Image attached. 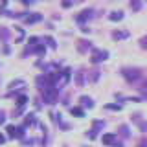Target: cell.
<instances>
[{
  "label": "cell",
  "instance_id": "obj_5",
  "mask_svg": "<svg viewBox=\"0 0 147 147\" xmlns=\"http://www.w3.org/2000/svg\"><path fill=\"white\" fill-rule=\"evenodd\" d=\"M92 48V42L90 40H77V50H79L81 53H85V52H88V50Z\"/></svg>",
  "mask_w": 147,
  "mask_h": 147
},
{
  "label": "cell",
  "instance_id": "obj_7",
  "mask_svg": "<svg viewBox=\"0 0 147 147\" xmlns=\"http://www.w3.org/2000/svg\"><path fill=\"white\" fill-rule=\"evenodd\" d=\"M103 144L105 145H114L116 144V134H105L103 136Z\"/></svg>",
  "mask_w": 147,
  "mask_h": 147
},
{
  "label": "cell",
  "instance_id": "obj_18",
  "mask_svg": "<svg viewBox=\"0 0 147 147\" xmlns=\"http://www.w3.org/2000/svg\"><path fill=\"white\" fill-rule=\"evenodd\" d=\"M119 132H123V136H131V132H129V127H125V125H123V127H119Z\"/></svg>",
  "mask_w": 147,
  "mask_h": 147
},
{
  "label": "cell",
  "instance_id": "obj_9",
  "mask_svg": "<svg viewBox=\"0 0 147 147\" xmlns=\"http://www.w3.org/2000/svg\"><path fill=\"white\" fill-rule=\"evenodd\" d=\"M110 20H114V22H118V20H123V11H112L109 15Z\"/></svg>",
  "mask_w": 147,
  "mask_h": 147
},
{
  "label": "cell",
  "instance_id": "obj_21",
  "mask_svg": "<svg viewBox=\"0 0 147 147\" xmlns=\"http://www.w3.org/2000/svg\"><path fill=\"white\" fill-rule=\"evenodd\" d=\"M74 4V0H63V7H70Z\"/></svg>",
  "mask_w": 147,
  "mask_h": 147
},
{
  "label": "cell",
  "instance_id": "obj_15",
  "mask_svg": "<svg viewBox=\"0 0 147 147\" xmlns=\"http://www.w3.org/2000/svg\"><path fill=\"white\" fill-rule=\"evenodd\" d=\"M42 40H46V42H48L50 48H55V46H57V44H55V39H52V37H44Z\"/></svg>",
  "mask_w": 147,
  "mask_h": 147
},
{
  "label": "cell",
  "instance_id": "obj_2",
  "mask_svg": "<svg viewBox=\"0 0 147 147\" xmlns=\"http://www.w3.org/2000/svg\"><path fill=\"white\" fill-rule=\"evenodd\" d=\"M40 94H42V98L46 103H55L57 101V88H55V85H50V86H46V88L40 90Z\"/></svg>",
  "mask_w": 147,
  "mask_h": 147
},
{
  "label": "cell",
  "instance_id": "obj_1",
  "mask_svg": "<svg viewBox=\"0 0 147 147\" xmlns=\"http://www.w3.org/2000/svg\"><path fill=\"white\" fill-rule=\"evenodd\" d=\"M121 76L125 77L129 83H134L142 77V70L140 68H121Z\"/></svg>",
  "mask_w": 147,
  "mask_h": 147
},
{
  "label": "cell",
  "instance_id": "obj_19",
  "mask_svg": "<svg viewBox=\"0 0 147 147\" xmlns=\"http://www.w3.org/2000/svg\"><path fill=\"white\" fill-rule=\"evenodd\" d=\"M98 79H99V72H92V76H90V81H92V83H96Z\"/></svg>",
  "mask_w": 147,
  "mask_h": 147
},
{
  "label": "cell",
  "instance_id": "obj_25",
  "mask_svg": "<svg viewBox=\"0 0 147 147\" xmlns=\"http://www.w3.org/2000/svg\"><path fill=\"white\" fill-rule=\"evenodd\" d=\"M114 147H123V144H114Z\"/></svg>",
  "mask_w": 147,
  "mask_h": 147
},
{
  "label": "cell",
  "instance_id": "obj_6",
  "mask_svg": "<svg viewBox=\"0 0 147 147\" xmlns=\"http://www.w3.org/2000/svg\"><path fill=\"white\" fill-rule=\"evenodd\" d=\"M24 20H26V24H33V22L42 20V15H40V13H31V17H26Z\"/></svg>",
  "mask_w": 147,
  "mask_h": 147
},
{
  "label": "cell",
  "instance_id": "obj_13",
  "mask_svg": "<svg viewBox=\"0 0 147 147\" xmlns=\"http://www.w3.org/2000/svg\"><path fill=\"white\" fill-rule=\"evenodd\" d=\"M17 101H18V103H17V105H18V109H22V107H26L28 98H26V96H18V99H17Z\"/></svg>",
  "mask_w": 147,
  "mask_h": 147
},
{
  "label": "cell",
  "instance_id": "obj_23",
  "mask_svg": "<svg viewBox=\"0 0 147 147\" xmlns=\"http://www.w3.org/2000/svg\"><path fill=\"white\" fill-rule=\"evenodd\" d=\"M103 125H105L103 121H96V123H94V127H96V129H101V127H103Z\"/></svg>",
  "mask_w": 147,
  "mask_h": 147
},
{
  "label": "cell",
  "instance_id": "obj_20",
  "mask_svg": "<svg viewBox=\"0 0 147 147\" xmlns=\"http://www.w3.org/2000/svg\"><path fill=\"white\" fill-rule=\"evenodd\" d=\"M105 109H109V110H119V109H121V105H105Z\"/></svg>",
  "mask_w": 147,
  "mask_h": 147
},
{
  "label": "cell",
  "instance_id": "obj_3",
  "mask_svg": "<svg viewBox=\"0 0 147 147\" xmlns=\"http://www.w3.org/2000/svg\"><path fill=\"white\" fill-rule=\"evenodd\" d=\"M105 59H109V52L105 50H92V63H103Z\"/></svg>",
  "mask_w": 147,
  "mask_h": 147
},
{
  "label": "cell",
  "instance_id": "obj_22",
  "mask_svg": "<svg viewBox=\"0 0 147 147\" xmlns=\"http://www.w3.org/2000/svg\"><path fill=\"white\" fill-rule=\"evenodd\" d=\"M140 90H142V92H145V96H147V79L144 81V85L140 86Z\"/></svg>",
  "mask_w": 147,
  "mask_h": 147
},
{
  "label": "cell",
  "instance_id": "obj_12",
  "mask_svg": "<svg viewBox=\"0 0 147 147\" xmlns=\"http://www.w3.org/2000/svg\"><path fill=\"white\" fill-rule=\"evenodd\" d=\"M70 112L74 114V116H79V118H85V110H83V109H77V107H74V109L70 110Z\"/></svg>",
  "mask_w": 147,
  "mask_h": 147
},
{
  "label": "cell",
  "instance_id": "obj_8",
  "mask_svg": "<svg viewBox=\"0 0 147 147\" xmlns=\"http://www.w3.org/2000/svg\"><path fill=\"white\" fill-rule=\"evenodd\" d=\"M81 105H85V107L86 109H92V107H94V101H92L90 98H88V96H81Z\"/></svg>",
  "mask_w": 147,
  "mask_h": 147
},
{
  "label": "cell",
  "instance_id": "obj_26",
  "mask_svg": "<svg viewBox=\"0 0 147 147\" xmlns=\"http://www.w3.org/2000/svg\"><path fill=\"white\" fill-rule=\"evenodd\" d=\"M0 144H4V136L2 134H0Z\"/></svg>",
  "mask_w": 147,
  "mask_h": 147
},
{
  "label": "cell",
  "instance_id": "obj_24",
  "mask_svg": "<svg viewBox=\"0 0 147 147\" xmlns=\"http://www.w3.org/2000/svg\"><path fill=\"white\" fill-rule=\"evenodd\" d=\"M0 123H4V112H0Z\"/></svg>",
  "mask_w": 147,
  "mask_h": 147
},
{
  "label": "cell",
  "instance_id": "obj_17",
  "mask_svg": "<svg viewBox=\"0 0 147 147\" xmlns=\"http://www.w3.org/2000/svg\"><path fill=\"white\" fill-rule=\"evenodd\" d=\"M140 48L147 50V35H145V37H142V39H140Z\"/></svg>",
  "mask_w": 147,
  "mask_h": 147
},
{
  "label": "cell",
  "instance_id": "obj_4",
  "mask_svg": "<svg viewBox=\"0 0 147 147\" xmlns=\"http://www.w3.org/2000/svg\"><path fill=\"white\" fill-rule=\"evenodd\" d=\"M94 17V9H85V11H81L79 15L76 17V20L77 22H86L88 20V18H92Z\"/></svg>",
  "mask_w": 147,
  "mask_h": 147
},
{
  "label": "cell",
  "instance_id": "obj_10",
  "mask_svg": "<svg viewBox=\"0 0 147 147\" xmlns=\"http://www.w3.org/2000/svg\"><path fill=\"white\" fill-rule=\"evenodd\" d=\"M127 37H129V31H114V33H112V39H116V40L127 39Z\"/></svg>",
  "mask_w": 147,
  "mask_h": 147
},
{
  "label": "cell",
  "instance_id": "obj_14",
  "mask_svg": "<svg viewBox=\"0 0 147 147\" xmlns=\"http://www.w3.org/2000/svg\"><path fill=\"white\" fill-rule=\"evenodd\" d=\"M131 7L134 9V11H140V9H142V2H140V0H131Z\"/></svg>",
  "mask_w": 147,
  "mask_h": 147
},
{
  "label": "cell",
  "instance_id": "obj_11",
  "mask_svg": "<svg viewBox=\"0 0 147 147\" xmlns=\"http://www.w3.org/2000/svg\"><path fill=\"white\" fill-rule=\"evenodd\" d=\"M28 125H37V119H35V116H33V114H28V116H26L24 127H28Z\"/></svg>",
  "mask_w": 147,
  "mask_h": 147
},
{
  "label": "cell",
  "instance_id": "obj_16",
  "mask_svg": "<svg viewBox=\"0 0 147 147\" xmlns=\"http://www.w3.org/2000/svg\"><path fill=\"white\" fill-rule=\"evenodd\" d=\"M83 81H85V76H83V72H79V74H77V77H76V83H77V85H83Z\"/></svg>",
  "mask_w": 147,
  "mask_h": 147
}]
</instances>
